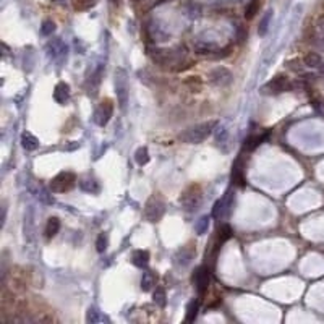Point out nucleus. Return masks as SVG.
<instances>
[{
    "label": "nucleus",
    "instance_id": "f257e3e1",
    "mask_svg": "<svg viewBox=\"0 0 324 324\" xmlns=\"http://www.w3.org/2000/svg\"><path fill=\"white\" fill-rule=\"evenodd\" d=\"M217 122L216 120H209V122H203L198 123L195 127H190L185 131L178 135V140L182 143H187V145H198V143H203L214 131Z\"/></svg>",
    "mask_w": 324,
    "mask_h": 324
},
{
    "label": "nucleus",
    "instance_id": "f03ea898",
    "mask_svg": "<svg viewBox=\"0 0 324 324\" xmlns=\"http://www.w3.org/2000/svg\"><path fill=\"white\" fill-rule=\"evenodd\" d=\"M201 201H203V193L200 185H190L182 193V196H180V205L188 213L196 211L201 206Z\"/></svg>",
    "mask_w": 324,
    "mask_h": 324
},
{
    "label": "nucleus",
    "instance_id": "7ed1b4c3",
    "mask_svg": "<svg viewBox=\"0 0 324 324\" xmlns=\"http://www.w3.org/2000/svg\"><path fill=\"white\" fill-rule=\"evenodd\" d=\"M233 203H235V193L229 190L220 200L216 201V205L213 208V217H216L217 220H225L232 213Z\"/></svg>",
    "mask_w": 324,
    "mask_h": 324
},
{
    "label": "nucleus",
    "instance_id": "20e7f679",
    "mask_svg": "<svg viewBox=\"0 0 324 324\" xmlns=\"http://www.w3.org/2000/svg\"><path fill=\"white\" fill-rule=\"evenodd\" d=\"M115 93L120 109L125 110L128 104V76L123 68L115 70Z\"/></svg>",
    "mask_w": 324,
    "mask_h": 324
},
{
    "label": "nucleus",
    "instance_id": "39448f33",
    "mask_svg": "<svg viewBox=\"0 0 324 324\" xmlns=\"http://www.w3.org/2000/svg\"><path fill=\"white\" fill-rule=\"evenodd\" d=\"M149 57L159 65H177L183 58V54L175 49H154L149 51Z\"/></svg>",
    "mask_w": 324,
    "mask_h": 324
},
{
    "label": "nucleus",
    "instance_id": "423d86ee",
    "mask_svg": "<svg viewBox=\"0 0 324 324\" xmlns=\"http://www.w3.org/2000/svg\"><path fill=\"white\" fill-rule=\"evenodd\" d=\"M76 183V175L73 172H60L51 180V191L52 193H65L75 187Z\"/></svg>",
    "mask_w": 324,
    "mask_h": 324
},
{
    "label": "nucleus",
    "instance_id": "0eeeda50",
    "mask_svg": "<svg viewBox=\"0 0 324 324\" xmlns=\"http://www.w3.org/2000/svg\"><path fill=\"white\" fill-rule=\"evenodd\" d=\"M290 88H292V83L289 81V78L284 75H277L261 88V93L266 96H277V94L289 91Z\"/></svg>",
    "mask_w": 324,
    "mask_h": 324
},
{
    "label": "nucleus",
    "instance_id": "6e6552de",
    "mask_svg": "<svg viewBox=\"0 0 324 324\" xmlns=\"http://www.w3.org/2000/svg\"><path fill=\"white\" fill-rule=\"evenodd\" d=\"M164 213H165L164 201H162L161 198H158V196L149 198V201L146 203V208H145V217L149 222H158V220L162 219Z\"/></svg>",
    "mask_w": 324,
    "mask_h": 324
},
{
    "label": "nucleus",
    "instance_id": "1a4fd4ad",
    "mask_svg": "<svg viewBox=\"0 0 324 324\" xmlns=\"http://www.w3.org/2000/svg\"><path fill=\"white\" fill-rule=\"evenodd\" d=\"M232 80H233L232 71L229 68H225V67L214 68V70L209 71V75H208V81L211 83L213 86H216V88L229 86L230 83H232Z\"/></svg>",
    "mask_w": 324,
    "mask_h": 324
},
{
    "label": "nucleus",
    "instance_id": "9d476101",
    "mask_svg": "<svg viewBox=\"0 0 324 324\" xmlns=\"http://www.w3.org/2000/svg\"><path fill=\"white\" fill-rule=\"evenodd\" d=\"M112 113H113L112 99H104V101H101L98 107H96L93 118L99 127H106V125L109 123V120L112 118Z\"/></svg>",
    "mask_w": 324,
    "mask_h": 324
},
{
    "label": "nucleus",
    "instance_id": "9b49d317",
    "mask_svg": "<svg viewBox=\"0 0 324 324\" xmlns=\"http://www.w3.org/2000/svg\"><path fill=\"white\" fill-rule=\"evenodd\" d=\"M193 282L196 285V290L200 295H205V292L208 290L209 282H211V274H209V269L206 266H201L196 269V272L193 274Z\"/></svg>",
    "mask_w": 324,
    "mask_h": 324
},
{
    "label": "nucleus",
    "instance_id": "f8f14e48",
    "mask_svg": "<svg viewBox=\"0 0 324 324\" xmlns=\"http://www.w3.org/2000/svg\"><path fill=\"white\" fill-rule=\"evenodd\" d=\"M214 136H216V143L220 148L222 153H229L230 151V133L229 130L225 128V125L217 123L214 128Z\"/></svg>",
    "mask_w": 324,
    "mask_h": 324
},
{
    "label": "nucleus",
    "instance_id": "ddd939ff",
    "mask_svg": "<svg viewBox=\"0 0 324 324\" xmlns=\"http://www.w3.org/2000/svg\"><path fill=\"white\" fill-rule=\"evenodd\" d=\"M47 54L52 60H63L67 58V46L63 44V41L60 38L52 39L49 44H47Z\"/></svg>",
    "mask_w": 324,
    "mask_h": 324
},
{
    "label": "nucleus",
    "instance_id": "4468645a",
    "mask_svg": "<svg viewBox=\"0 0 324 324\" xmlns=\"http://www.w3.org/2000/svg\"><path fill=\"white\" fill-rule=\"evenodd\" d=\"M70 85L65 81H60L55 85L54 88V99H55V103L60 104V106H65L70 101Z\"/></svg>",
    "mask_w": 324,
    "mask_h": 324
},
{
    "label": "nucleus",
    "instance_id": "2eb2a0df",
    "mask_svg": "<svg viewBox=\"0 0 324 324\" xmlns=\"http://www.w3.org/2000/svg\"><path fill=\"white\" fill-rule=\"evenodd\" d=\"M148 33H149V38H151L154 43H164L170 38V34L167 33V29L164 26H161L159 23L153 21L151 25L148 28Z\"/></svg>",
    "mask_w": 324,
    "mask_h": 324
},
{
    "label": "nucleus",
    "instance_id": "dca6fc26",
    "mask_svg": "<svg viewBox=\"0 0 324 324\" xmlns=\"http://www.w3.org/2000/svg\"><path fill=\"white\" fill-rule=\"evenodd\" d=\"M86 323L98 324V323H109V318L104 316L96 307H89L86 311Z\"/></svg>",
    "mask_w": 324,
    "mask_h": 324
},
{
    "label": "nucleus",
    "instance_id": "f3484780",
    "mask_svg": "<svg viewBox=\"0 0 324 324\" xmlns=\"http://www.w3.org/2000/svg\"><path fill=\"white\" fill-rule=\"evenodd\" d=\"M193 256H195V250H193V248H191V247H183V248L177 253L175 263H177V265L187 266L188 263L193 260Z\"/></svg>",
    "mask_w": 324,
    "mask_h": 324
},
{
    "label": "nucleus",
    "instance_id": "a211bd4d",
    "mask_svg": "<svg viewBox=\"0 0 324 324\" xmlns=\"http://www.w3.org/2000/svg\"><path fill=\"white\" fill-rule=\"evenodd\" d=\"M21 146L25 148L26 151H34V149H38L39 146V140L33 133L25 131V133L21 135Z\"/></svg>",
    "mask_w": 324,
    "mask_h": 324
},
{
    "label": "nucleus",
    "instance_id": "6ab92c4d",
    "mask_svg": "<svg viewBox=\"0 0 324 324\" xmlns=\"http://www.w3.org/2000/svg\"><path fill=\"white\" fill-rule=\"evenodd\" d=\"M131 261L136 268H146L149 265V253L146 250H136L133 256H131Z\"/></svg>",
    "mask_w": 324,
    "mask_h": 324
},
{
    "label": "nucleus",
    "instance_id": "aec40b11",
    "mask_svg": "<svg viewBox=\"0 0 324 324\" xmlns=\"http://www.w3.org/2000/svg\"><path fill=\"white\" fill-rule=\"evenodd\" d=\"M60 230V219L58 217H49L46 224V238H54Z\"/></svg>",
    "mask_w": 324,
    "mask_h": 324
},
{
    "label": "nucleus",
    "instance_id": "412c9836",
    "mask_svg": "<svg viewBox=\"0 0 324 324\" xmlns=\"http://www.w3.org/2000/svg\"><path fill=\"white\" fill-rule=\"evenodd\" d=\"M80 188L83 191H86V193H99L101 191V187H99V182L98 180H94V178H83L81 182H80Z\"/></svg>",
    "mask_w": 324,
    "mask_h": 324
},
{
    "label": "nucleus",
    "instance_id": "4be33fe9",
    "mask_svg": "<svg viewBox=\"0 0 324 324\" xmlns=\"http://www.w3.org/2000/svg\"><path fill=\"white\" fill-rule=\"evenodd\" d=\"M232 180L235 182L240 187L245 185V178H243V164H242V159H237V162L233 164V169H232Z\"/></svg>",
    "mask_w": 324,
    "mask_h": 324
},
{
    "label": "nucleus",
    "instance_id": "5701e85b",
    "mask_svg": "<svg viewBox=\"0 0 324 324\" xmlns=\"http://www.w3.org/2000/svg\"><path fill=\"white\" fill-rule=\"evenodd\" d=\"M268 138V133H265V135H251V136H248L247 140H245V149L247 151H253V149H256L258 146L261 145L263 141H265Z\"/></svg>",
    "mask_w": 324,
    "mask_h": 324
},
{
    "label": "nucleus",
    "instance_id": "b1692460",
    "mask_svg": "<svg viewBox=\"0 0 324 324\" xmlns=\"http://www.w3.org/2000/svg\"><path fill=\"white\" fill-rule=\"evenodd\" d=\"M303 62L307 67H311V68H318V67H321L323 65V58L320 54H316V52H308L307 55L303 57Z\"/></svg>",
    "mask_w": 324,
    "mask_h": 324
},
{
    "label": "nucleus",
    "instance_id": "393cba45",
    "mask_svg": "<svg viewBox=\"0 0 324 324\" xmlns=\"http://www.w3.org/2000/svg\"><path fill=\"white\" fill-rule=\"evenodd\" d=\"M99 3V0H73V8L76 11H88L94 8Z\"/></svg>",
    "mask_w": 324,
    "mask_h": 324
},
{
    "label": "nucleus",
    "instance_id": "a878e982",
    "mask_svg": "<svg viewBox=\"0 0 324 324\" xmlns=\"http://www.w3.org/2000/svg\"><path fill=\"white\" fill-rule=\"evenodd\" d=\"M198 311H200V302H198V300L190 302V305L187 307V316H185V321L193 323L196 320V316H198Z\"/></svg>",
    "mask_w": 324,
    "mask_h": 324
},
{
    "label": "nucleus",
    "instance_id": "bb28decb",
    "mask_svg": "<svg viewBox=\"0 0 324 324\" xmlns=\"http://www.w3.org/2000/svg\"><path fill=\"white\" fill-rule=\"evenodd\" d=\"M156 284V277H154V274L151 271H146V272H143V277H141V289L145 290V292H149L154 287Z\"/></svg>",
    "mask_w": 324,
    "mask_h": 324
},
{
    "label": "nucleus",
    "instance_id": "cd10ccee",
    "mask_svg": "<svg viewBox=\"0 0 324 324\" xmlns=\"http://www.w3.org/2000/svg\"><path fill=\"white\" fill-rule=\"evenodd\" d=\"M232 237V229L229 224H222L217 230V245H222Z\"/></svg>",
    "mask_w": 324,
    "mask_h": 324
},
{
    "label": "nucleus",
    "instance_id": "c85d7f7f",
    "mask_svg": "<svg viewBox=\"0 0 324 324\" xmlns=\"http://www.w3.org/2000/svg\"><path fill=\"white\" fill-rule=\"evenodd\" d=\"M135 161H136L138 165H146L148 162H149V151H148V148H145V146L138 148L136 153H135Z\"/></svg>",
    "mask_w": 324,
    "mask_h": 324
},
{
    "label": "nucleus",
    "instance_id": "c756f323",
    "mask_svg": "<svg viewBox=\"0 0 324 324\" xmlns=\"http://www.w3.org/2000/svg\"><path fill=\"white\" fill-rule=\"evenodd\" d=\"M99 83H101V70L96 71V73L91 76V80H89V85H91V86L88 88V94L91 96V98H94V96L98 94Z\"/></svg>",
    "mask_w": 324,
    "mask_h": 324
},
{
    "label": "nucleus",
    "instance_id": "7c9ffc66",
    "mask_svg": "<svg viewBox=\"0 0 324 324\" xmlns=\"http://www.w3.org/2000/svg\"><path fill=\"white\" fill-rule=\"evenodd\" d=\"M209 219L208 216H203V217L200 219L195 224V232L198 233V235H205V233L208 232V229H209Z\"/></svg>",
    "mask_w": 324,
    "mask_h": 324
},
{
    "label": "nucleus",
    "instance_id": "2f4dec72",
    "mask_svg": "<svg viewBox=\"0 0 324 324\" xmlns=\"http://www.w3.org/2000/svg\"><path fill=\"white\" fill-rule=\"evenodd\" d=\"M154 303L158 305V307L164 308L167 300H165V290L162 289V287H158V289L154 290Z\"/></svg>",
    "mask_w": 324,
    "mask_h": 324
},
{
    "label": "nucleus",
    "instance_id": "473e14b6",
    "mask_svg": "<svg viewBox=\"0 0 324 324\" xmlns=\"http://www.w3.org/2000/svg\"><path fill=\"white\" fill-rule=\"evenodd\" d=\"M185 85L187 86H190V89L193 93H200V89H201V86H203V83H201V80L198 76H190L187 81H185Z\"/></svg>",
    "mask_w": 324,
    "mask_h": 324
},
{
    "label": "nucleus",
    "instance_id": "72a5a7b5",
    "mask_svg": "<svg viewBox=\"0 0 324 324\" xmlns=\"http://www.w3.org/2000/svg\"><path fill=\"white\" fill-rule=\"evenodd\" d=\"M107 245H109V238H107L106 233H101L98 240H96V250H98L99 253H104L107 250Z\"/></svg>",
    "mask_w": 324,
    "mask_h": 324
},
{
    "label": "nucleus",
    "instance_id": "f704fd0d",
    "mask_svg": "<svg viewBox=\"0 0 324 324\" xmlns=\"http://www.w3.org/2000/svg\"><path fill=\"white\" fill-rule=\"evenodd\" d=\"M55 31V23L52 20H46L43 21V26H41V33L44 36H52V33Z\"/></svg>",
    "mask_w": 324,
    "mask_h": 324
},
{
    "label": "nucleus",
    "instance_id": "c9c22d12",
    "mask_svg": "<svg viewBox=\"0 0 324 324\" xmlns=\"http://www.w3.org/2000/svg\"><path fill=\"white\" fill-rule=\"evenodd\" d=\"M271 16H272V11H268V13L265 15V18L261 20V25H260V34L261 36H265L266 34V31H268V28H269V20H271Z\"/></svg>",
    "mask_w": 324,
    "mask_h": 324
},
{
    "label": "nucleus",
    "instance_id": "e433bc0d",
    "mask_svg": "<svg viewBox=\"0 0 324 324\" xmlns=\"http://www.w3.org/2000/svg\"><path fill=\"white\" fill-rule=\"evenodd\" d=\"M258 7H260V0H251V3L248 5L247 13H245V16H247L248 20H251V18H253V16L256 15Z\"/></svg>",
    "mask_w": 324,
    "mask_h": 324
},
{
    "label": "nucleus",
    "instance_id": "4c0bfd02",
    "mask_svg": "<svg viewBox=\"0 0 324 324\" xmlns=\"http://www.w3.org/2000/svg\"><path fill=\"white\" fill-rule=\"evenodd\" d=\"M38 198H39L41 201H44L46 205H52V203H54V198L49 195V191L44 190V188H41V190L38 191Z\"/></svg>",
    "mask_w": 324,
    "mask_h": 324
},
{
    "label": "nucleus",
    "instance_id": "58836bf2",
    "mask_svg": "<svg viewBox=\"0 0 324 324\" xmlns=\"http://www.w3.org/2000/svg\"><path fill=\"white\" fill-rule=\"evenodd\" d=\"M2 47H3V55H7V54H8V47H7V44H2Z\"/></svg>",
    "mask_w": 324,
    "mask_h": 324
},
{
    "label": "nucleus",
    "instance_id": "ea45409f",
    "mask_svg": "<svg viewBox=\"0 0 324 324\" xmlns=\"http://www.w3.org/2000/svg\"><path fill=\"white\" fill-rule=\"evenodd\" d=\"M49 2H52V3H62V2H65V0H49Z\"/></svg>",
    "mask_w": 324,
    "mask_h": 324
},
{
    "label": "nucleus",
    "instance_id": "a19ab883",
    "mask_svg": "<svg viewBox=\"0 0 324 324\" xmlns=\"http://www.w3.org/2000/svg\"><path fill=\"white\" fill-rule=\"evenodd\" d=\"M110 2H112V3H118V2H120V0H110Z\"/></svg>",
    "mask_w": 324,
    "mask_h": 324
}]
</instances>
